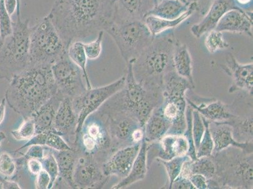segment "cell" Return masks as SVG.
<instances>
[{
  "label": "cell",
  "mask_w": 253,
  "mask_h": 189,
  "mask_svg": "<svg viewBox=\"0 0 253 189\" xmlns=\"http://www.w3.org/2000/svg\"><path fill=\"white\" fill-rule=\"evenodd\" d=\"M114 0H55L48 17L66 48L103 31L114 20Z\"/></svg>",
  "instance_id": "cell-1"
},
{
  "label": "cell",
  "mask_w": 253,
  "mask_h": 189,
  "mask_svg": "<svg viewBox=\"0 0 253 189\" xmlns=\"http://www.w3.org/2000/svg\"><path fill=\"white\" fill-rule=\"evenodd\" d=\"M57 92L51 66L29 65L10 81L4 98L11 109L25 119Z\"/></svg>",
  "instance_id": "cell-2"
},
{
  "label": "cell",
  "mask_w": 253,
  "mask_h": 189,
  "mask_svg": "<svg viewBox=\"0 0 253 189\" xmlns=\"http://www.w3.org/2000/svg\"><path fill=\"white\" fill-rule=\"evenodd\" d=\"M176 41L172 31L154 38L150 45L132 62L133 73L138 82L148 89L163 90L165 76L174 70L172 55Z\"/></svg>",
  "instance_id": "cell-3"
},
{
  "label": "cell",
  "mask_w": 253,
  "mask_h": 189,
  "mask_svg": "<svg viewBox=\"0 0 253 189\" xmlns=\"http://www.w3.org/2000/svg\"><path fill=\"white\" fill-rule=\"evenodd\" d=\"M125 86L106 101L99 110H124L132 114L144 127L153 110L162 104L163 90L148 89L135 79L132 62L126 64Z\"/></svg>",
  "instance_id": "cell-4"
},
{
  "label": "cell",
  "mask_w": 253,
  "mask_h": 189,
  "mask_svg": "<svg viewBox=\"0 0 253 189\" xmlns=\"http://www.w3.org/2000/svg\"><path fill=\"white\" fill-rule=\"evenodd\" d=\"M211 156L216 168L213 179L220 189H253V153L230 146Z\"/></svg>",
  "instance_id": "cell-5"
},
{
  "label": "cell",
  "mask_w": 253,
  "mask_h": 189,
  "mask_svg": "<svg viewBox=\"0 0 253 189\" xmlns=\"http://www.w3.org/2000/svg\"><path fill=\"white\" fill-rule=\"evenodd\" d=\"M13 20V32L0 46V79L10 81L30 65L29 20H22L17 9Z\"/></svg>",
  "instance_id": "cell-6"
},
{
  "label": "cell",
  "mask_w": 253,
  "mask_h": 189,
  "mask_svg": "<svg viewBox=\"0 0 253 189\" xmlns=\"http://www.w3.org/2000/svg\"><path fill=\"white\" fill-rule=\"evenodd\" d=\"M67 49L47 15L31 27L30 65L52 66L67 53Z\"/></svg>",
  "instance_id": "cell-7"
},
{
  "label": "cell",
  "mask_w": 253,
  "mask_h": 189,
  "mask_svg": "<svg viewBox=\"0 0 253 189\" xmlns=\"http://www.w3.org/2000/svg\"><path fill=\"white\" fill-rule=\"evenodd\" d=\"M105 31L116 44L126 64L136 59L155 38L143 21L137 20L113 21Z\"/></svg>",
  "instance_id": "cell-8"
},
{
  "label": "cell",
  "mask_w": 253,
  "mask_h": 189,
  "mask_svg": "<svg viewBox=\"0 0 253 189\" xmlns=\"http://www.w3.org/2000/svg\"><path fill=\"white\" fill-rule=\"evenodd\" d=\"M72 149L92 154L102 164L114 153L105 117L102 113L97 110L88 117Z\"/></svg>",
  "instance_id": "cell-9"
},
{
  "label": "cell",
  "mask_w": 253,
  "mask_h": 189,
  "mask_svg": "<svg viewBox=\"0 0 253 189\" xmlns=\"http://www.w3.org/2000/svg\"><path fill=\"white\" fill-rule=\"evenodd\" d=\"M125 84L126 77L125 75H123L112 84L95 89L91 88V89L87 90L81 95L71 99L73 109L78 117L76 142L81 133L83 125L88 117L97 111L106 101L121 91Z\"/></svg>",
  "instance_id": "cell-10"
},
{
  "label": "cell",
  "mask_w": 253,
  "mask_h": 189,
  "mask_svg": "<svg viewBox=\"0 0 253 189\" xmlns=\"http://www.w3.org/2000/svg\"><path fill=\"white\" fill-rule=\"evenodd\" d=\"M51 70L57 92L64 97L73 99L88 90L84 73L71 61L68 53L52 64Z\"/></svg>",
  "instance_id": "cell-11"
},
{
  "label": "cell",
  "mask_w": 253,
  "mask_h": 189,
  "mask_svg": "<svg viewBox=\"0 0 253 189\" xmlns=\"http://www.w3.org/2000/svg\"><path fill=\"white\" fill-rule=\"evenodd\" d=\"M98 110L105 117L113 151L134 144L132 140L133 133L137 128L143 127L132 114L124 110Z\"/></svg>",
  "instance_id": "cell-12"
},
{
  "label": "cell",
  "mask_w": 253,
  "mask_h": 189,
  "mask_svg": "<svg viewBox=\"0 0 253 189\" xmlns=\"http://www.w3.org/2000/svg\"><path fill=\"white\" fill-rule=\"evenodd\" d=\"M78 151L79 153L73 174L76 188L80 189L103 188L110 178L103 174L102 163L92 154Z\"/></svg>",
  "instance_id": "cell-13"
},
{
  "label": "cell",
  "mask_w": 253,
  "mask_h": 189,
  "mask_svg": "<svg viewBox=\"0 0 253 189\" xmlns=\"http://www.w3.org/2000/svg\"><path fill=\"white\" fill-rule=\"evenodd\" d=\"M220 68L232 78V84L229 93L243 91L250 96L253 93V64L239 63L232 53H229L225 63Z\"/></svg>",
  "instance_id": "cell-14"
},
{
  "label": "cell",
  "mask_w": 253,
  "mask_h": 189,
  "mask_svg": "<svg viewBox=\"0 0 253 189\" xmlns=\"http://www.w3.org/2000/svg\"><path fill=\"white\" fill-rule=\"evenodd\" d=\"M141 145V142L122 147L110 154L102 163L103 174L109 178L113 175L121 180L125 178L129 174Z\"/></svg>",
  "instance_id": "cell-15"
},
{
  "label": "cell",
  "mask_w": 253,
  "mask_h": 189,
  "mask_svg": "<svg viewBox=\"0 0 253 189\" xmlns=\"http://www.w3.org/2000/svg\"><path fill=\"white\" fill-rule=\"evenodd\" d=\"M78 117L71 99L64 97L57 109L52 130L61 136L72 148L77 138Z\"/></svg>",
  "instance_id": "cell-16"
},
{
  "label": "cell",
  "mask_w": 253,
  "mask_h": 189,
  "mask_svg": "<svg viewBox=\"0 0 253 189\" xmlns=\"http://www.w3.org/2000/svg\"><path fill=\"white\" fill-rule=\"evenodd\" d=\"M114 22L143 21L155 0H114Z\"/></svg>",
  "instance_id": "cell-17"
},
{
  "label": "cell",
  "mask_w": 253,
  "mask_h": 189,
  "mask_svg": "<svg viewBox=\"0 0 253 189\" xmlns=\"http://www.w3.org/2000/svg\"><path fill=\"white\" fill-rule=\"evenodd\" d=\"M215 30L244 34L253 38V11L238 8L230 9L223 15Z\"/></svg>",
  "instance_id": "cell-18"
},
{
  "label": "cell",
  "mask_w": 253,
  "mask_h": 189,
  "mask_svg": "<svg viewBox=\"0 0 253 189\" xmlns=\"http://www.w3.org/2000/svg\"><path fill=\"white\" fill-rule=\"evenodd\" d=\"M236 8L232 0H213L201 21L192 25L191 33L197 39L215 30L223 15L230 9Z\"/></svg>",
  "instance_id": "cell-19"
},
{
  "label": "cell",
  "mask_w": 253,
  "mask_h": 189,
  "mask_svg": "<svg viewBox=\"0 0 253 189\" xmlns=\"http://www.w3.org/2000/svg\"><path fill=\"white\" fill-rule=\"evenodd\" d=\"M209 130L214 144L212 154L218 153L230 146L238 147L248 153H253V142L242 143L237 142L232 135L231 127L228 124L220 122H210Z\"/></svg>",
  "instance_id": "cell-20"
},
{
  "label": "cell",
  "mask_w": 253,
  "mask_h": 189,
  "mask_svg": "<svg viewBox=\"0 0 253 189\" xmlns=\"http://www.w3.org/2000/svg\"><path fill=\"white\" fill-rule=\"evenodd\" d=\"M186 100L193 109L196 110L202 117L210 122H224L237 115L234 112L232 105L225 104L220 100L197 104L186 96Z\"/></svg>",
  "instance_id": "cell-21"
},
{
  "label": "cell",
  "mask_w": 253,
  "mask_h": 189,
  "mask_svg": "<svg viewBox=\"0 0 253 189\" xmlns=\"http://www.w3.org/2000/svg\"><path fill=\"white\" fill-rule=\"evenodd\" d=\"M50 150L54 154L58 166L59 176L57 179L61 180V182L57 181L55 184L61 182L63 186L68 187L70 189H77L73 180V174L79 151L77 149L64 151L50 149Z\"/></svg>",
  "instance_id": "cell-22"
},
{
  "label": "cell",
  "mask_w": 253,
  "mask_h": 189,
  "mask_svg": "<svg viewBox=\"0 0 253 189\" xmlns=\"http://www.w3.org/2000/svg\"><path fill=\"white\" fill-rule=\"evenodd\" d=\"M158 153L156 158L164 160L187 155L189 144L183 135H166L156 142Z\"/></svg>",
  "instance_id": "cell-23"
},
{
  "label": "cell",
  "mask_w": 253,
  "mask_h": 189,
  "mask_svg": "<svg viewBox=\"0 0 253 189\" xmlns=\"http://www.w3.org/2000/svg\"><path fill=\"white\" fill-rule=\"evenodd\" d=\"M197 12V6L195 3H190L188 10L182 15L175 19L169 20L161 18L156 16L149 15L145 17L143 22L154 37H156L165 32L172 30L180 26L183 22L190 18Z\"/></svg>",
  "instance_id": "cell-24"
},
{
  "label": "cell",
  "mask_w": 253,
  "mask_h": 189,
  "mask_svg": "<svg viewBox=\"0 0 253 189\" xmlns=\"http://www.w3.org/2000/svg\"><path fill=\"white\" fill-rule=\"evenodd\" d=\"M64 98V96L57 92L56 94L32 115V118L35 123L36 134L52 130L57 109Z\"/></svg>",
  "instance_id": "cell-25"
},
{
  "label": "cell",
  "mask_w": 253,
  "mask_h": 189,
  "mask_svg": "<svg viewBox=\"0 0 253 189\" xmlns=\"http://www.w3.org/2000/svg\"><path fill=\"white\" fill-rule=\"evenodd\" d=\"M149 143L144 139L141 142L139 153L133 163L129 174L121 181L112 187L113 189L127 188L136 182L143 180L148 172V155Z\"/></svg>",
  "instance_id": "cell-26"
},
{
  "label": "cell",
  "mask_w": 253,
  "mask_h": 189,
  "mask_svg": "<svg viewBox=\"0 0 253 189\" xmlns=\"http://www.w3.org/2000/svg\"><path fill=\"white\" fill-rule=\"evenodd\" d=\"M172 62L174 70L178 75L183 78L195 86L193 77V60L192 55L188 46L176 41L174 44Z\"/></svg>",
  "instance_id": "cell-27"
},
{
  "label": "cell",
  "mask_w": 253,
  "mask_h": 189,
  "mask_svg": "<svg viewBox=\"0 0 253 189\" xmlns=\"http://www.w3.org/2000/svg\"><path fill=\"white\" fill-rule=\"evenodd\" d=\"M159 107L153 110L144 127V140L148 143L158 142L167 135L171 127V124L163 117Z\"/></svg>",
  "instance_id": "cell-28"
},
{
  "label": "cell",
  "mask_w": 253,
  "mask_h": 189,
  "mask_svg": "<svg viewBox=\"0 0 253 189\" xmlns=\"http://www.w3.org/2000/svg\"><path fill=\"white\" fill-rule=\"evenodd\" d=\"M231 127L232 135L234 139L239 142H253V114L248 116H236L224 122Z\"/></svg>",
  "instance_id": "cell-29"
},
{
  "label": "cell",
  "mask_w": 253,
  "mask_h": 189,
  "mask_svg": "<svg viewBox=\"0 0 253 189\" xmlns=\"http://www.w3.org/2000/svg\"><path fill=\"white\" fill-rule=\"evenodd\" d=\"M190 4L183 3L180 0H160L156 2L148 15L164 19H175L188 10Z\"/></svg>",
  "instance_id": "cell-30"
},
{
  "label": "cell",
  "mask_w": 253,
  "mask_h": 189,
  "mask_svg": "<svg viewBox=\"0 0 253 189\" xmlns=\"http://www.w3.org/2000/svg\"><path fill=\"white\" fill-rule=\"evenodd\" d=\"M68 56L76 65L79 67L84 74L87 89H91V84L87 71L88 58L85 53L84 43L81 41H75L71 43L67 49Z\"/></svg>",
  "instance_id": "cell-31"
},
{
  "label": "cell",
  "mask_w": 253,
  "mask_h": 189,
  "mask_svg": "<svg viewBox=\"0 0 253 189\" xmlns=\"http://www.w3.org/2000/svg\"><path fill=\"white\" fill-rule=\"evenodd\" d=\"M192 174L203 175L207 180L215 177L216 168L214 162L211 156H204L191 161Z\"/></svg>",
  "instance_id": "cell-32"
},
{
  "label": "cell",
  "mask_w": 253,
  "mask_h": 189,
  "mask_svg": "<svg viewBox=\"0 0 253 189\" xmlns=\"http://www.w3.org/2000/svg\"><path fill=\"white\" fill-rule=\"evenodd\" d=\"M188 157L189 156L188 155L179 156V157L174 158L169 160L155 158V160L158 163L164 166L168 177H169V184L164 188H162L163 189H171L172 182L180 175L181 167H182L183 163Z\"/></svg>",
  "instance_id": "cell-33"
},
{
  "label": "cell",
  "mask_w": 253,
  "mask_h": 189,
  "mask_svg": "<svg viewBox=\"0 0 253 189\" xmlns=\"http://www.w3.org/2000/svg\"><path fill=\"white\" fill-rule=\"evenodd\" d=\"M207 50L211 54L228 49L229 44L225 41L223 32L213 30L206 34L204 41Z\"/></svg>",
  "instance_id": "cell-34"
},
{
  "label": "cell",
  "mask_w": 253,
  "mask_h": 189,
  "mask_svg": "<svg viewBox=\"0 0 253 189\" xmlns=\"http://www.w3.org/2000/svg\"><path fill=\"white\" fill-rule=\"evenodd\" d=\"M202 119L204 123L205 131L201 142L196 149L197 158L204 157V156H211L213 153V147H214L210 130H209L210 121L204 118V117H202Z\"/></svg>",
  "instance_id": "cell-35"
},
{
  "label": "cell",
  "mask_w": 253,
  "mask_h": 189,
  "mask_svg": "<svg viewBox=\"0 0 253 189\" xmlns=\"http://www.w3.org/2000/svg\"><path fill=\"white\" fill-rule=\"evenodd\" d=\"M41 162H42L43 170L47 172L51 180L49 189H51L58 178L59 170L56 158L49 147L45 146V155L41 160Z\"/></svg>",
  "instance_id": "cell-36"
},
{
  "label": "cell",
  "mask_w": 253,
  "mask_h": 189,
  "mask_svg": "<svg viewBox=\"0 0 253 189\" xmlns=\"http://www.w3.org/2000/svg\"><path fill=\"white\" fill-rule=\"evenodd\" d=\"M11 135L18 142H27L36 135L35 123L32 117L24 119L17 130L11 131Z\"/></svg>",
  "instance_id": "cell-37"
},
{
  "label": "cell",
  "mask_w": 253,
  "mask_h": 189,
  "mask_svg": "<svg viewBox=\"0 0 253 189\" xmlns=\"http://www.w3.org/2000/svg\"><path fill=\"white\" fill-rule=\"evenodd\" d=\"M17 172V164L13 156L7 152L0 153V175L4 179H11Z\"/></svg>",
  "instance_id": "cell-38"
},
{
  "label": "cell",
  "mask_w": 253,
  "mask_h": 189,
  "mask_svg": "<svg viewBox=\"0 0 253 189\" xmlns=\"http://www.w3.org/2000/svg\"><path fill=\"white\" fill-rule=\"evenodd\" d=\"M192 111V108L188 104L186 110V128L183 135L184 137L186 138V140H187L188 144H189V149H188L187 155L189 156L192 160H195L197 158L196 155V148H195L194 138H193Z\"/></svg>",
  "instance_id": "cell-39"
},
{
  "label": "cell",
  "mask_w": 253,
  "mask_h": 189,
  "mask_svg": "<svg viewBox=\"0 0 253 189\" xmlns=\"http://www.w3.org/2000/svg\"><path fill=\"white\" fill-rule=\"evenodd\" d=\"M105 31L99 32L97 38L90 43H84V47L87 58L91 61L96 60L100 57L102 52V43Z\"/></svg>",
  "instance_id": "cell-40"
},
{
  "label": "cell",
  "mask_w": 253,
  "mask_h": 189,
  "mask_svg": "<svg viewBox=\"0 0 253 189\" xmlns=\"http://www.w3.org/2000/svg\"><path fill=\"white\" fill-rule=\"evenodd\" d=\"M12 32V17L6 11L3 0H0V36L2 40L10 36Z\"/></svg>",
  "instance_id": "cell-41"
},
{
  "label": "cell",
  "mask_w": 253,
  "mask_h": 189,
  "mask_svg": "<svg viewBox=\"0 0 253 189\" xmlns=\"http://www.w3.org/2000/svg\"><path fill=\"white\" fill-rule=\"evenodd\" d=\"M45 146L56 151L70 150L72 149L61 136L52 130L47 131Z\"/></svg>",
  "instance_id": "cell-42"
},
{
  "label": "cell",
  "mask_w": 253,
  "mask_h": 189,
  "mask_svg": "<svg viewBox=\"0 0 253 189\" xmlns=\"http://www.w3.org/2000/svg\"><path fill=\"white\" fill-rule=\"evenodd\" d=\"M192 116L193 138H194L195 148L197 149L203 137L205 125L201 115L196 110L193 109Z\"/></svg>",
  "instance_id": "cell-43"
},
{
  "label": "cell",
  "mask_w": 253,
  "mask_h": 189,
  "mask_svg": "<svg viewBox=\"0 0 253 189\" xmlns=\"http://www.w3.org/2000/svg\"><path fill=\"white\" fill-rule=\"evenodd\" d=\"M26 153L23 154L18 159V161H16L18 165H26L27 160L29 159H38L42 160L45 153V146H41V145H32L28 147Z\"/></svg>",
  "instance_id": "cell-44"
},
{
  "label": "cell",
  "mask_w": 253,
  "mask_h": 189,
  "mask_svg": "<svg viewBox=\"0 0 253 189\" xmlns=\"http://www.w3.org/2000/svg\"><path fill=\"white\" fill-rule=\"evenodd\" d=\"M50 177L44 170H41L36 175V188L37 189H49L50 185Z\"/></svg>",
  "instance_id": "cell-45"
},
{
  "label": "cell",
  "mask_w": 253,
  "mask_h": 189,
  "mask_svg": "<svg viewBox=\"0 0 253 189\" xmlns=\"http://www.w3.org/2000/svg\"><path fill=\"white\" fill-rule=\"evenodd\" d=\"M171 189H195L192 182L188 179L179 175L172 182Z\"/></svg>",
  "instance_id": "cell-46"
},
{
  "label": "cell",
  "mask_w": 253,
  "mask_h": 189,
  "mask_svg": "<svg viewBox=\"0 0 253 189\" xmlns=\"http://www.w3.org/2000/svg\"><path fill=\"white\" fill-rule=\"evenodd\" d=\"M189 180L195 189H208V180L203 175L193 174Z\"/></svg>",
  "instance_id": "cell-47"
},
{
  "label": "cell",
  "mask_w": 253,
  "mask_h": 189,
  "mask_svg": "<svg viewBox=\"0 0 253 189\" xmlns=\"http://www.w3.org/2000/svg\"><path fill=\"white\" fill-rule=\"evenodd\" d=\"M189 3H195L197 6V11L200 15L204 16L210 7L213 0H188Z\"/></svg>",
  "instance_id": "cell-48"
},
{
  "label": "cell",
  "mask_w": 253,
  "mask_h": 189,
  "mask_svg": "<svg viewBox=\"0 0 253 189\" xmlns=\"http://www.w3.org/2000/svg\"><path fill=\"white\" fill-rule=\"evenodd\" d=\"M26 165L29 172L34 175H38L43 170L42 162L38 159H29L27 161Z\"/></svg>",
  "instance_id": "cell-49"
},
{
  "label": "cell",
  "mask_w": 253,
  "mask_h": 189,
  "mask_svg": "<svg viewBox=\"0 0 253 189\" xmlns=\"http://www.w3.org/2000/svg\"><path fill=\"white\" fill-rule=\"evenodd\" d=\"M4 6L11 17L15 15L18 8H21V3L18 0H3Z\"/></svg>",
  "instance_id": "cell-50"
},
{
  "label": "cell",
  "mask_w": 253,
  "mask_h": 189,
  "mask_svg": "<svg viewBox=\"0 0 253 189\" xmlns=\"http://www.w3.org/2000/svg\"><path fill=\"white\" fill-rule=\"evenodd\" d=\"M236 8L246 11H253V0H232Z\"/></svg>",
  "instance_id": "cell-51"
},
{
  "label": "cell",
  "mask_w": 253,
  "mask_h": 189,
  "mask_svg": "<svg viewBox=\"0 0 253 189\" xmlns=\"http://www.w3.org/2000/svg\"><path fill=\"white\" fill-rule=\"evenodd\" d=\"M1 182V186L2 189H21L19 184L17 182L11 181L10 179H3Z\"/></svg>",
  "instance_id": "cell-52"
},
{
  "label": "cell",
  "mask_w": 253,
  "mask_h": 189,
  "mask_svg": "<svg viewBox=\"0 0 253 189\" xmlns=\"http://www.w3.org/2000/svg\"><path fill=\"white\" fill-rule=\"evenodd\" d=\"M6 100L3 98L0 102V124L2 123L5 116Z\"/></svg>",
  "instance_id": "cell-53"
},
{
  "label": "cell",
  "mask_w": 253,
  "mask_h": 189,
  "mask_svg": "<svg viewBox=\"0 0 253 189\" xmlns=\"http://www.w3.org/2000/svg\"><path fill=\"white\" fill-rule=\"evenodd\" d=\"M160 1V0H155V3L156 1ZM181 1L185 3H190L188 1V0H180Z\"/></svg>",
  "instance_id": "cell-54"
},
{
  "label": "cell",
  "mask_w": 253,
  "mask_h": 189,
  "mask_svg": "<svg viewBox=\"0 0 253 189\" xmlns=\"http://www.w3.org/2000/svg\"><path fill=\"white\" fill-rule=\"evenodd\" d=\"M2 43H3V40H2V39L1 38V36H0V46H1Z\"/></svg>",
  "instance_id": "cell-55"
},
{
  "label": "cell",
  "mask_w": 253,
  "mask_h": 189,
  "mask_svg": "<svg viewBox=\"0 0 253 189\" xmlns=\"http://www.w3.org/2000/svg\"><path fill=\"white\" fill-rule=\"evenodd\" d=\"M18 1L20 2V3H21V0H18Z\"/></svg>",
  "instance_id": "cell-56"
}]
</instances>
